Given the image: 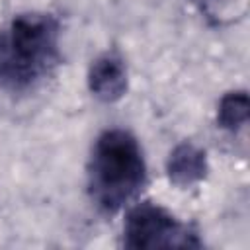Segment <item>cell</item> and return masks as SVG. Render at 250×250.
I'll return each instance as SVG.
<instances>
[{
	"instance_id": "obj_1",
	"label": "cell",
	"mask_w": 250,
	"mask_h": 250,
	"mask_svg": "<svg viewBox=\"0 0 250 250\" xmlns=\"http://www.w3.org/2000/svg\"><path fill=\"white\" fill-rule=\"evenodd\" d=\"M61 25L51 14L29 12L0 29V88L29 92L61 62Z\"/></svg>"
},
{
	"instance_id": "obj_2",
	"label": "cell",
	"mask_w": 250,
	"mask_h": 250,
	"mask_svg": "<svg viewBox=\"0 0 250 250\" xmlns=\"http://www.w3.org/2000/svg\"><path fill=\"white\" fill-rule=\"evenodd\" d=\"M145 184L146 164L139 141L125 129L104 131L88 164V191L96 207L111 215L131 203Z\"/></svg>"
},
{
	"instance_id": "obj_3",
	"label": "cell",
	"mask_w": 250,
	"mask_h": 250,
	"mask_svg": "<svg viewBox=\"0 0 250 250\" xmlns=\"http://www.w3.org/2000/svg\"><path fill=\"white\" fill-rule=\"evenodd\" d=\"M123 244L129 250L199 248L201 240L189 225L180 223L164 207L145 201L127 213Z\"/></svg>"
},
{
	"instance_id": "obj_4",
	"label": "cell",
	"mask_w": 250,
	"mask_h": 250,
	"mask_svg": "<svg viewBox=\"0 0 250 250\" xmlns=\"http://www.w3.org/2000/svg\"><path fill=\"white\" fill-rule=\"evenodd\" d=\"M88 88L94 98L113 104L127 92V68L115 51L102 53L88 70Z\"/></svg>"
},
{
	"instance_id": "obj_5",
	"label": "cell",
	"mask_w": 250,
	"mask_h": 250,
	"mask_svg": "<svg viewBox=\"0 0 250 250\" xmlns=\"http://www.w3.org/2000/svg\"><path fill=\"white\" fill-rule=\"evenodd\" d=\"M207 154L193 143H180L166 160V172L174 186L189 188L207 176Z\"/></svg>"
},
{
	"instance_id": "obj_6",
	"label": "cell",
	"mask_w": 250,
	"mask_h": 250,
	"mask_svg": "<svg viewBox=\"0 0 250 250\" xmlns=\"http://www.w3.org/2000/svg\"><path fill=\"white\" fill-rule=\"evenodd\" d=\"M250 115V104H248V94L244 90L229 92L221 98L219 107H217V121L225 131L236 133L248 123Z\"/></svg>"
},
{
	"instance_id": "obj_7",
	"label": "cell",
	"mask_w": 250,
	"mask_h": 250,
	"mask_svg": "<svg viewBox=\"0 0 250 250\" xmlns=\"http://www.w3.org/2000/svg\"><path fill=\"white\" fill-rule=\"evenodd\" d=\"M191 4L209 20L211 23H223L225 20V8L229 6V0H191Z\"/></svg>"
}]
</instances>
